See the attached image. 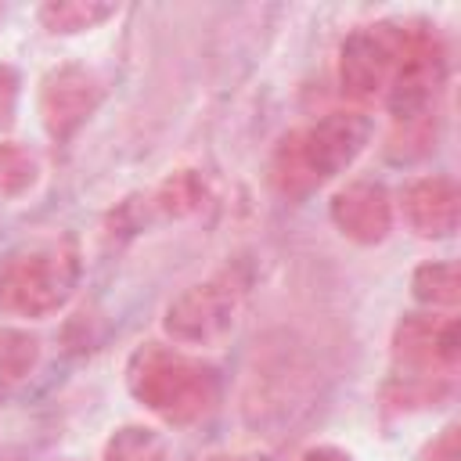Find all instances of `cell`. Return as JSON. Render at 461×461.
<instances>
[{
	"label": "cell",
	"instance_id": "cell-13",
	"mask_svg": "<svg viewBox=\"0 0 461 461\" xmlns=\"http://www.w3.org/2000/svg\"><path fill=\"white\" fill-rule=\"evenodd\" d=\"M115 14V4L101 0H50L40 7V22L50 32H86Z\"/></svg>",
	"mask_w": 461,
	"mask_h": 461
},
{
	"label": "cell",
	"instance_id": "cell-17",
	"mask_svg": "<svg viewBox=\"0 0 461 461\" xmlns=\"http://www.w3.org/2000/svg\"><path fill=\"white\" fill-rule=\"evenodd\" d=\"M432 140H436L432 115L396 122V133L389 137V158H396V162H411V158L425 155V151L432 148Z\"/></svg>",
	"mask_w": 461,
	"mask_h": 461
},
{
	"label": "cell",
	"instance_id": "cell-2",
	"mask_svg": "<svg viewBox=\"0 0 461 461\" xmlns=\"http://www.w3.org/2000/svg\"><path fill=\"white\" fill-rule=\"evenodd\" d=\"M371 119L360 112H331L306 130H292L274 148L270 176L285 198H306L324 180L339 176L367 148Z\"/></svg>",
	"mask_w": 461,
	"mask_h": 461
},
{
	"label": "cell",
	"instance_id": "cell-7",
	"mask_svg": "<svg viewBox=\"0 0 461 461\" xmlns=\"http://www.w3.org/2000/svg\"><path fill=\"white\" fill-rule=\"evenodd\" d=\"M461 339L454 317L407 313L393 335V364L407 382H432L457 367Z\"/></svg>",
	"mask_w": 461,
	"mask_h": 461
},
{
	"label": "cell",
	"instance_id": "cell-8",
	"mask_svg": "<svg viewBox=\"0 0 461 461\" xmlns=\"http://www.w3.org/2000/svg\"><path fill=\"white\" fill-rule=\"evenodd\" d=\"M101 79L83 65H58L43 76L40 115L54 140H68L101 104Z\"/></svg>",
	"mask_w": 461,
	"mask_h": 461
},
{
	"label": "cell",
	"instance_id": "cell-5",
	"mask_svg": "<svg viewBox=\"0 0 461 461\" xmlns=\"http://www.w3.org/2000/svg\"><path fill=\"white\" fill-rule=\"evenodd\" d=\"M403 40H407V25L400 22H375V25H360L357 32H349L339 50L342 94L360 104L385 94L396 72V61L403 54Z\"/></svg>",
	"mask_w": 461,
	"mask_h": 461
},
{
	"label": "cell",
	"instance_id": "cell-16",
	"mask_svg": "<svg viewBox=\"0 0 461 461\" xmlns=\"http://www.w3.org/2000/svg\"><path fill=\"white\" fill-rule=\"evenodd\" d=\"M40 176V162L18 140H0V198L25 194Z\"/></svg>",
	"mask_w": 461,
	"mask_h": 461
},
{
	"label": "cell",
	"instance_id": "cell-6",
	"mask_svg": "<svg viewBox=\"0 0 461 461\" xmlns=\"http://www.w3.org/2000/svg\"><path fill=\"white\" fill-rule=\"evenodd\" d=\"M443 72H447V65H443L439 40L429 29L407 25L403 54H400L396 72L385 86V101H389V112L396 115V122L432 115V104H436L439 86H443Z\"/></svg>",
	"mask_w": 461,
	"mask_h": 461
},
{
	"label": "cell",
	"instance_id": "cell-11",
	"mask_svg": "<svg viewBox=\"0 0 461 461\" xmlns=\"http://www.w3.org/2000/svg\"><path fill=\"white\" fill-rule=\"evenodd\" d=\"M205 202V180L198 169H176L169 173L151 194H140L137 205H140V216L148 223V216H158V220H184L191 212H198Z\"/></svg>",
	"mask_w": 461,
	"mask_h": 461
},
{
	"label": "cell",
	"instance_id": "cell-15",
	"mask_svg": "<svg viewBox=\"0 0 461 461\" xmlns=\"http://www.w3.org/2000/svg\"><path fill=\"white\" fill-rule=\"evenodd\" d=\"M104 461H166V443L155 429L122 425L104 443Z\"/></svg>",
	"mask_w": 461,
	"mask_h": 461
},
{
	"label": "cell",
	"instance_id": "cell-1",
	"mask_svg": "<svg viewBox=\"0 0 461 461\" xmlns=\"http://www.w3.org/2000/svg\"><path fill=\"white\" fill-rule=\"evenodd\" d=\"M126 389L166 425H191L216 407L220 375L216 367L176 346L144 342L126 364Z\"/></svg>",
	"mask_w": 461,
	"mask_h": 461
},
{
	"label": "cell",
	"instance_id": "cell-20",
	"mask_svg": "<svg viewBox=\"0 0 461 461\" xmlns=\"http://www.w3.org/2000/svg\"><path fill=\"white\" fill-rule=\"evenodd\" d=\"M299 461H353L346 450H339V447H310Z\"/></svg>",
	"mask_w": 461,
	"mask_h": 461
},
{
	"label": "cell",
	"instance_id": "cell-12",
	"mask_svg": "<svg viewBox=\"0 0 461 461\" xmlns=\"http://www.w3.org/2000/svg\"><path fill=\"white\" fill-rule=\"evenodd\" d=\"M40 364V339L25 328H0V400H7Z\"/></svg>",
	"mask_w": 461,
	"mask_h": 461
},
{
	"label": "cell",
	"instance_id": "cell-4",
	"mask_svg": "<svg viewBox=\"0 0 461 461\" xmlns=\"http://www.w3.org/2000/svg\"><path fill=\"white\" fill-rule=\"evenodd\" d=\"M241 303H245L241 281L230 270H223L184 288L166 306L162 328L176 346H220L227 335H234L241 321Z\"/></svg>",
	"mask_w": 461,
	"mask_h": 461
},
{
	"label": "cell",
	"instance_id": "cell-21",
	"mask_svg": "<svg viewBox=\"0 0 461 461\" xmlns=\"http://www.w3.org/2000/svg\"><path fill=\"white\" fill-rule=\"evenodd\" d=\"M209 461H259V457H230V454H223V457H209Z\"/></svg>",
	"mask_w": 461,
	"mask_h": 461
},
{
	"label": "cell",
	"instance_id": "cell-3",
	"mask_svg": "<svg viewBox=\"0 0 461 461\" xmlns=\"http://www.w3.org/2000/svg\"><path fill=\"white\" fill-rule=\"evenodd\" d=\"M79 274H83L79 249L68 234L40 241V245L11 256V263L4 267L0 306L18 317H50L72 299Z\"/></svg>",
	"mask_w": 461,
	"mask_h": 461
},
{
	"label": "cell",
	"instance_id": "cell-10",
	"mask_svg": "<svg viewBox=\"0 0 461 461\" xmlns=\"http://www.w3.org/2000/svg\"><path fill=\"white\" fill-rule=\"evenodd\" d=\"M403 216L421 238H450L461 220V191L450 176H421L403 187Z\"/></svg>",
	"mask_w": 461,
	"mask_h": 461
},
{
	"label": "cell",
	"instance_id": "cell-18",
	"mask_svg": "<svg viewBox=\"0 0 461 461\" xmlns=\"http://www.w3.org/2000/svg\"><path fill=\"white\" fill-rule=\"evenodd\" d=\"M18 112V72L11 65H0V130L14 122Z\"/></svg>",
	"mask_w": 461,
	"mask_h": 461
},
{
	"label": "cell",
	"instance_id": "cell-9",
	"mask_svg": "<svg viewBox=\"0 0 461 461\" xmlns=\"http://www.w3.org/2000/svg\"><path fill=\"white\" fill-rule=\"evenodd\" d=\"M331 223L357 245H378L393 230L389 191L375 180H353L331 198Z\"/></svg>",
	"mask_w": 461,
	"mask_h": 461
},
{
	"label": "cell",
	"instance_id": "cell-14",
	"mask_svg": "<svg viewBox=\"0 0 461 461\" xmlns=\"http://www.w3.org/2000/svg\"><path fill=\"white\" fill-rule=\"evenodd\" d=\"M418 303L425 306H457L461 299V270L457 263H421L411 281Z\"/></svg>",
	"mask_w": 461,
	"mask_h": 461
},
{
	"label": "cell",
	"instance_id": "cell-19",
	"mask_svg": "<svg viewBox=\"0 0 461 461\" xmlns=\"http://www.w3.org/2000/svg\"><path fill=\"white\" fill-rule=\"evenodd\" d=\"M429 461H461V443H457V425L443 429V436L429 447Z\"/></svg>",
	"mask_w": 461,
	"mask_h": 461
}]
</instances>
